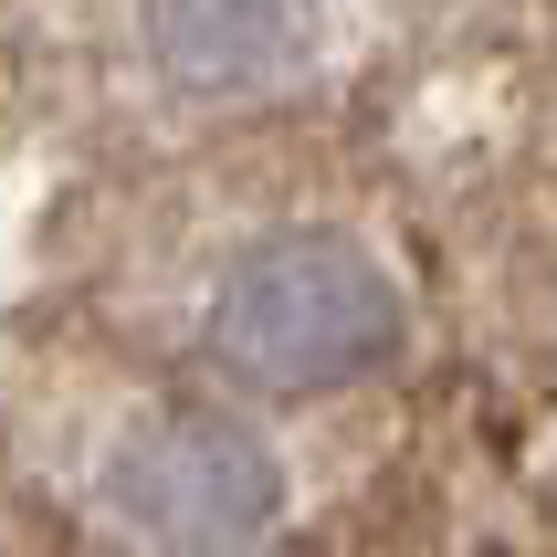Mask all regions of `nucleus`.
Segmentation results:
<instances>
[{"label":"nucleus","mask_w":557,"mask_h":557,"mask_svg":"<svg viewBox=\"0 0 557 557\" xmlns=\"http://www.w3.org/2000/svg\"><path fill=\"white\" fill-rule=\"evenodd\" d=\"M106 516L158 557H252L284 527V453L243 410L158 400L106 442Z\"/></svg>","instance_id":"f03ea898"},{"label":"nucleus","mask_w":557,"mask_h":557,"mask_svg":"<svg viewBox=\"0 0 557 557\" xmlns=\"http://www.w3.org/2000/svg\"><path fill=\"white\" fill-rule=\"evenodd\" d=\"M200 347L252 400H326L410 347V295L358 232H263L221 274Z\"/></svg>","instance_id":"f257e3e1"},{"label":"nucleus","mask_w":557,"mask_h":557,"mask_svg":"<svg viewBox=\"0 0 557 557\" xmlns=\"http://www.w3.org/2000/svg\"><path fill=\"white\" fill-rule=\"evenodd\" d=\"M315 53V0H148V63L180 95H263Z\"/></svg>","instance_id":"7ed1b4c3"}]
</instances>
